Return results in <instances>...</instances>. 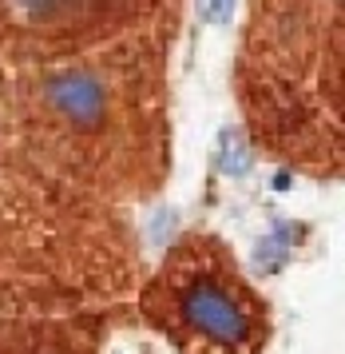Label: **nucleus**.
<instances>
[{
	"instance_id": "nucleus-4",
	"label": "nucleus",
	"mask_w": 345,
	"mask_h": 354,
	"mask_svg": "<svg viewBox=\"0 0 345 354\" xmlns=\"http://www.w3.org/2000/svg\"><path fill=\"white\" fill-rule=\"evenodd\" d=\"M235 4L238 0H199V17H203L206 24H230Z\"/></svg>"
},
{
	"instance_id": "nucleus-1",
	"label": "nucleus",
	"mask_w": 345,
	"mask_h": 354,
	"mask_svg": "<svg viewBox=\"0 0 345 354\" xmlns=\"http://www.w3.org/2000/svg\"><path fill=\"white\" fill-rule=\"evenodd\" d=\"M179 315L190 330L215 346H226V351H242L254 342V330H258V319L246 306V295L238 290V283H226L222 274L203 271L195 274L183 295H179Z\"/></svg>"
},
{
	"instance_id": "nucleus-3",
	"label": "nucleus",
	"mask_w": 345,
	"mask_h": 354,
	"mask_svg": "<svg viewBox=\"0 0 345 354\" xmlns=\"http://www.w3.org/2000/svg\"><path fill=\"white\" fill-rule=\"evenodd\" d=\"M246 163H250V156H246L242 136L226 131V136H222V171H226V176H242V171H246Z\"/></svg>"
},
{
	"instance_id": "nucleus-2",
	"label": "nucleus",
	"mask_w": 345,
	"mask_h": 354,
	"mask_svg": "<svg viewBox=\"0 0 345 354\" xmlns=\"http://www.w3.org/2000/svg\"><path fill=\"white\" fill-rule=\"evenodd\" d=\"M143 0H12V17L28 32L52 36L63 44L95 40L111 32L119 20L135 17Z\"/></svg>"
}]
</instances>
